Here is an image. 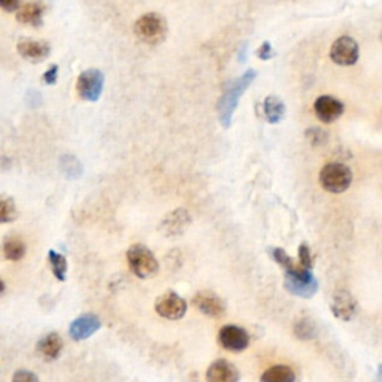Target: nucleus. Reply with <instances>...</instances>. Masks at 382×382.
<instances>
[{"instance_id": "4be33fe9", "label": "nucleus", "mask_w": 382, "mask_h": 382, "mask_svg": "<svg viewBox=\"0 0 382 382\" xmlns=\"http://www.w3.org/2000/svg\"><path fill=\"white\" fill-rule=\"evenodd\" d=\"M48 262L51 266V271H53L54 276L58 281H66V273H67V260L63 254H58L57 251L49 249L48 253Z\"/></svg>"}, {"instance_id": "1a4fd4ad", "label": "nucleus", "mask_w": 382, "mask_h": 382, "mask_svg": "<svg viewBox=\"0 0 382 382\" xmlns=\"http://www.w3.org/2000/svg\"><path fill=\"white\" fill-rule=\"evenodd\" d=\"M155 312L166 319H181L187 312V302L175 291H168L155 302Z\"/></svg>"}, {"instance_id": "6ab92c4d", "label": "nucleus", "mask_w": 382, "mask_h": 382, "mask_svg": "<svg viewBox=\"0 0 382 382\" xmlns=\"http://www.w3.org/2000/svg\"><path fill=\"white\" fill-rule=\"evenodd\" d=\"M286 108L278 95H267L263 102V114L271 124H276L285 117Z\"/></svg>"}, {"instance_id": "9b49d317", "label": "nucleus", "mask_w": 382, "mask_h": 382, "mask_svg": "<svg viewBox=\"0 0 382 382\" xmlns=\"http://www.w3.org/2000/svg\"><path fill=\"white\" fill-rule=\"evenodd\" d=\"M332 314L342 321H351L359 314V303L348 290H337L330 303Z\"/></svg>"}, {"instance_id": "0eeeda50", "label": "nucleus", "mask_w": 382, "mask_h": 382, "mask_svg": "<svg viewBox=\"0 0 382 382\" xmlns=\"http://www.w3.org/2000/svg\"><path fill=\"white\" fill-rule=\"evenodd\" d=\"M360 56L359 43L351 36L337 38L330 48V58L339 66H351L357 63Z\"/></svg>"}, {"instance_id": "393cba45", "label": "nucleus", "mask_w": 382, "mask_h": 382, "mask_svg": "<svg viewBox=\"0 0 382 382\" xmlns=\"http://www.w3.org/2000/svg\"><path fill=\"white\" fill-rule=\"evenodd\" d=\"M19 216V211L12 199H0V224L14 223Z\"/></svg>"}, {"instance_id": "aec40b11", "label": "nucleus", "mask_w": 382, "mask_h": 382, "mask_svg": "<svg viewBox=\"0 0 382 382\" xmlns=\"http://www.w3.org/2000/svg\"><path fill=\"white\" fill-rule=\"evenodd\" d=\"M260 382H296V373L289 366L276 364L263 373Z\"/></svg>"}, {"instance_id": "c756f323", "label": "nucleus", "mask_w": 382, "mask_h": 382, "mask_svg": "<svg viewBox=\"0 0 382 382\" xmlns=\"http://www.w3.org/2000/svg\"><path fill=\"white\" fill-rule=\"evenodd\" d=\"M57 76H58V66L53 65L45 74H43L42 80H43V82L48 84V85H54L57 82Z\"/></svg>"}, {"instance_id": "20e7f679", "label": "nucleus", "mask_w": 382, "mask_h": 382, "mask_svg": "<svg viewBox=\"0 0 382 382\" xmlns=\"http://www.w3.org/2000/svg\"><path fill=\"white\" fill-rule=\"evenodd\" d=\"M352 172L344 163H328L319 172V184L328 193L339 194L350 188Z\"/></svg>"}, {"instance_id": "ddd939ff", "label": "nucleus", "mask_w": 382, "mask_h": 382, "mask_svg": "<svg viewBox=\"0 0 382 382\" xmlns=\"http://www.w3.org/2000/svg\"><path fill=\"white\" fill-rule=\"evenodd\" d=\"M314 111L321 123L330 124L342 117L345 106L339 99L333 98V95H319L314 103Z\"/></svg>"}, {"instance_id": "f03ea898", "label": "nucleus", "mask_w": 382, "mask_h": 382, "mask_svg": "<svg viewBox=\"0 0 382 382\" xmlns=\"http://www.w3.org/2000/svg\"><path fill=\"white\" fill-rule=\"evenodd\" d=\"M128 267L137 278L148 280L159 272V262L153 251L142 244H135L127 249Z\"/></svg>"}, {"instance_id": "2f4dec72", "label": "nucleus", "mask_w": 382, "mask_h": 382, "mask_svg": "<svg viewBox=\"0 0 382 382\" xmlns=\"http://www.w3.org/2000/svg\"><path fill=\"white\" fill-rule=\"evenodd\" d=\"M5 289H6V285H5V282L0 280V294H2L3 291H5Z\"/></svg>"}, {"instance_id": "bb28decb", "label": "nucleus", "mask_w": 382, "mask_h": 382, "mask_svg": "<svg viewBox=\"0 0 382 382\" xmlns=\"http://www.w3.org/2000/svg\"><path fill=\"white\" fill-rule=\"evenodd\" d=\"M299 265L302 267L308 269L311 271L312 269V256H311V248L306 244H302L299 247Z\"/></svg>"}, {"instance_id": "4468645a", "label": "nucleus", "mask_w": 382, "mask_h": 382, "mask_svg": "<svg viewBox=\"0 0 382 382\" xmlns=\"http://www.w3.org/2000/svg\"><path fill=\"white\" fill-rule=\"evenodd\" d=\"M191 224V216L188 211L178 207V210L169 212L160 223V232L166 238H177L184 233Z\"/></svg>"}, {"instance_id": "412c9836", "label": "nucleus", "mask_w": 382, "mask_h": 382, "mask_svg": "<svg viewBox=\"0 0 382 382\" xmlns=\"http://www.w3.org/2000/svg\"><path fill=\"white\" fill-rule=\"evenodd\" d=\"M3 257L10 262H19L25 256V244L20 238H6L3 242Z\"/></svg>"}, {"instance_id": "39448f33", "label": "nucleus", "mask_w": 382, "mask_h": 382, "mask_svg": "<svg viewBox=\"0 0 382 382\" xmlns=\"http://www.w3.org/2000/svg\"><path fill=\"white\" fill-rule=\"evenodd\" d=\"M285 290L291 293L293 296L302 299L314 297L318 291V281L308 269L299 266L291 272H285L284 278Z\"/></svg>"}, {"instance_id": "f8f14e48", "label": "nucleus", "mask_w": 382, "mask_h": 382, "mask_svg": "<svg viewBox=\"0 0 382 382\" xmlns=\"http://www.w3.org/2000/svg\"><path fill=\"white\" fill-rule=\"evenodd\" d=\"M16 51H19V54L24 60H27V62L41 63L49 57L51 47L47 41L21 38L16 42Z\"/></svg>"}, {"instance_id": "9d476101", "label": "nucleus", "mask_w": 382, "mask_h": 382, "mask_svg": "<svg viewBox=\"0 0 382 382\" xmlns=\"http://www.w3.org/2000/svg\"><path fill=\"white\" fill-rule=\"evenodd\" d=\"M193 305L202 312V314L211 318H221L224 317L227 306L225 302L218 296V294L211 290L199 291L193 297Z\"/></svg>"}, {"instance_id": "f257e3e1", "label": "nucleus", "mask_w": 382, "mask_h": 382, "mask_svg": "<svg viewBox=\"0 0 382 382\" xmlns=\"http://www.w3.org/2000/svg\"><path fill=\"white\" fill-rule=\"evenodd\" d=\"M257 76V72L249 69L240 78H238L236 81H233L227 89H225L224 94L221 95V99L218 102V115L220 121L224 127H229L232 123V118L234 111L238 108V103L240 95L247 91L248 87L254 82Z\"/></svg>"}, {"instance_id": "a211bd4d", "label": "nucleus", "mask_w": 382, "mask_h": 382, "mask_svg": "<svg viewBox=\"0 0 382 382\" xmlns=\"http://www.w3.org/2000/svg\"><path fill=\"white\" fill-rule=\"evenodd\" d=\"M45 5L42 2H29L16 11V21L21 24L32 25V27H39L43 23V14H45Z\"/></svg>"}, {"instance_id": "7c9ffc66", "label": "nucleus", "mask_w": 382, "mask_h": 382, "mask_svg": "<svg viewBox=\"0 0 382 382\" xmlns=\"http://www.w3.org/2000/svg\"><path fill=\"white\" fill-rule=\"evenodd\" d=\"M20 0H0V10L5 12H15L20 10Z\"/></svg>"}, {"instance_id": "cd10ccee", "label": "nucleus", "mask_w": 382, "mask_h": 382, "mask_svg": "<svg viewBox=\"0 0 382 382\" xmlns=\"http://www.w3.org/2000/svg\"><path fill=\"white\" fill-rule=\"evenodd\" d=\"M12 382H39V378L30 370L20 369L14 373Z\"/></svg>"}, {"instance_id": "dca6fc26", "label": "nucleus", "mask_w": 382, "mask_h": 382, "mask_svg": "<svg viewBox=\"0 0 382 382\" xmlns=\"http://www.w3.org/2000/svg\"><path fill=\"white\" fill-rule=\"evenodd\" d=\"M206 382H239V370L227 360H215L206 372Z\"/></svg>"}, {"instance_id": "2eb2a0df", "label": "nucleus", "mask_w": 382, "mask_h": 382, "mask_svg": "<svg viewBox=\"0 0 382 382\" xmlns=\"http://www.w3.org/2000/svg\"><path fill=\"white\" fill-rule=\"evenodd\" d=\"M100 327L102 323L99 317L93 314H84L72 321L71 327H69V335H71L74 341L80 342L89 339V337H91Z\"/></svg>"}, {"instance_id": "c85d7f7f", "label": "nucleus", "mask_w": 382, "mask_h": 382, "mask_svg": "<svg viewBox=\"0 0 382 382\" xmlns=\"http://www.w3.org/2000/svg\"><path fill=\"white\" fill-rule=\"evenodd\" d=\"M256 54H257V57L260 58V60H271L273 56H275V53H273V48H272V45H271V42H267V41H265L262 45H260V48L256 51Z\"/></svg>"}, {"instance_id": "f3484780", "label": "nucleus", "mask_w": 382, "mask_h": 382, "mask_svg": "<svg viewBox=\"0 0 382 382\" xmlns=\"http://www.w3.org/2000/svg\"><path fill=\"white\" fill-rule=\"evenodd\" d=\"M36 351L43 360H57L63 351V339L56 332L48 333L41 337L39 342L36 344Z\"/></svg>"}, {"instance_id": "423d86ee", "label": "nucleus", "mask_w": 382, "mask_h": 382, "mask_svg": "<svg viewBox=\"0 0 382 382\" xmlns=\"http://www.w3.org/2000/svg\"><path fill=\"white\" fill-rule=\"evenodd\" d=\"M105 87V75L99 69H87L76 81V93L85 102H98Z\"/></svg>"}, {"instance_id": "b1692460", "label": "nucleus", "mask_w": 382, "mask_h": 382, "mask_svg": "<svg viewBox=\"0 0 382 382\" xmlns=\"http://www.w3.org/2000/svg\"><path fill=\"white\" fill-rule=\"evenodd\" d=\"M269 254H271V257L278 265L284 267L285 272H291V271H294V269H297L300 266L297 262H294V260L286 254L282 248H271L269 249Z\"/></svg>"}, {"instance_id": "a878e982", "label": "nucleus", "mask_w": 382, "mask_h": 382, "mask_svg": "<svg viewBox=\"0 0 382 382\" xmlns=\"http://www.w3.org/2000/svg\"><path fill=\"white\" fill-rule=\"evenodd\" d=\"M306 139L314 146H319L328 141V135L323 128H311L306 132Z\"/></svg>"}, {"instance_id": "5701e85b", "label": "nucleus", "mask_w": 382, "mask_h": 382, "mask_svg": "<svg viewBox=\"0 0 382 382\" xmlns=\"http://www.w3.org/2000/svg\"><path fill=\"white\" fill-rule=\"evenodd\" d=\"M294 335L302 341L314 339L318 335V327L311 318H302L297 321L296 326H294Z\"/></svg>"}, {"instance_id": "6e6552de", "label": "nucleus", "mask_w": 382, "mask_h": 382, "mask_svg": "<svg viewBox=\"0 0 382 382\" xmlns=\"http://www.w3.org/2000/svg\"><path fill=\"white\" fill-rule=\"evenodd\" d=\"M218 342L224 350L230 352H242L248 348L249 335L239 326H223L218 332Z\"/></svg>"}, {"instance_id": "7ed1b4c3", "label": "nucleus", "mask_w": 382, "mask_h": 382, "mask_svg": "<svg viewBox=\"0 0 382 382\" xmlns=\"http://www.w3.org/2000/svg\"><path fill=\"white\" fill-rule=\"evenodd\" d=\"M135 34L148 45H157L168 36V23L157 12L145 14L135 23Z\"/></svg>"}]
</instances>
